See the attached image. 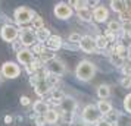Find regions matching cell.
Masks as SVG:
<instances>
[{
  "instance_id": "obj_24",
  "label": "cell",
  "mask_w": 131,
  "mask_h": 126,
  "mask_svg": "<svg viewBox=\"0 0 131 126\" xmlns=\"http://www.w3.org/2000/svg\"><path fill=\"white\" fill-rule=\"evenodd\" d=\"M94 43H96V47L97 48H106L109 41H107V38L105 35H97L96 40H94Z\"/></svg>"
},
{
  "instance_id": "obj_13",
  "label": "cell",
  "mask_w": 131,
  "mask_h": 126,
  "mask_svg": "<svg viewBox=\"0 0 131 126\" xmlns=\"http://www.w3.org/2000/svg\"><path fill=\"white\" fill-rule=\"evenodd\" d=\"M46 43H47V47L53 51V50H58L62 46V38L59 35H50V38Z\"/></svg>"
},
{
  "instance_id": "obj_16",
  "label": "cell",
  "mask_w": 131,
  "mask_h": 126,
  "mask_svg": "<svg viewBox=\"0 0 131 126\" xmlns=\"http://www.w3.org/2000/svg\"><path fill=\"white\" fill-rule=\"evenodd\" d=\"M36 38L38 40V41L41 43H46L50 38V31L46 30V28H41V30H37L36 31Z\"/></svg>"
},
{
  "instance_id": "obj_32",
  "label": "cell",
  "mask_w": 131,
  "mask_h": 126,
  "mask_svg": "<svg viewBox=\"0 0 131 126\" xmlns=\"http://www.w3.org/2000/svg\"><path fill=\"white\" fill-rule=\"evenodd\" d=\"M69 41L80 43V41H81V35H80V34H77V32H74V34H71V35H69Z\"/></svg>"
},
{
  "instance_id": "obj_36",
  "label": "cell",
  "mask_w": 131,
  "mask_h": 126,
  "mask_svg": "<svg viewBox=\"0 0 131 126\" xmlns=\"http://www.w3.org/2000/svg\"><path fill=\"white\" fill-rule=\"evenodd\" d=\"M21 104H22V106H28V104H30V98L25 97V95H22L21 97Z\"/></svg>"
},
{
  "instance_id": "obj_23",
  "label": "cell",
  "mask_w": 131,
  "mask_h": 126,
  "mask_svg": "<svg viewBox=\"0 0 131 126\" xmlns=\"http://www.w3.org/2000/svg\"><path fill=\"white\" fill-rule=\"evenodd\" d=\"M31 24H32V30H36V31L44 28V21H43L41 16H32Z\"/></svg>"
},
{
  "instance_id": "obj_1",
  "label": "cell",
  "mask_w": 131,
  "mask_h": 126,
  "mask_svg": "<svg viewBox=\"0 0 131 126\" xmlns=\"http://www.w3.org/2000/svg\"><path fill=\"white\" fill-rule=\"evenodd\" d=\"M94 73H96V67L91 62H89V60L80 62L77 69H75V75H77L78 79H81V81H90V79L94 76Z\"/></svg>"
},
{
  "instance_id": "obj_42",
  "label": "cell",
  "mask_w": 131,
  "mask_h": 126,
  "mask_svg": "<svg viewBox=\"0 0 131 126\" xmlns=\"http://www.w3.org/2000/svg\"><path fill=\"white\" fill-rule=\"evenodd\" d=\"M130 67H131V57H130Z\"/></svg>"
},
{
  "instance_id": "obj_10",
  "label": "cell",
  "mask_w": 131,
  "mask_h": 126,
  "mask_svg": "<svg viewBox=\"0 0 131 126\" xmlns=\"http://www.w3.org/2000/svg\"><path fill=\"white\" fill-rule=\"evenodd\" d=\"M19 37H21V44H22V46H32V44L37 41L36 32L32 30H24L19 34Z\"/></svg>"
},
{
  "instance_id": "obj_22",
  "label": "cell",
  "mask_w": 131,
  "mask_h": 126,
  "mask_svg": "<svg viewBox=\"0 0 131 126\" xmlns=\"http://www.w3.org/2000/svg\"><path fill=\"white\" fill-rule=\"evenodd\" d=\"M40 57H41V62H46V63H47V62H50V60L54 59V53L52 51V50H49V48L47 50L44 48L41 53H40Z\"/></svg>"
},
{
  "instance_id": "obj_8",
  "label": "cell",
  "mask_w": 131,
  "mask_h": 126,
  "mask_svg": "<svg viewBox=\"0 0 131 126\" xmlns=\"http://www.w3.org/2000/svg\"><path fill=\"white\" fill-rule=\"evenodd\" d=\"M59 104H60L62 111L66 114H72L75 111V108H77V101L74 98H71V97H63L62 101H59Z\"/></svg>"
},
{
  "instance_id": "obj_38",
  "label": "cell",
  "mask_w": 131,
  "mask_h": 126,
  "mask_svg": "<svg viewBox=\"0 0 131 126\" xmlns=\"http://www.w3.org/2000/svg\"><path fill=\"white\" fill-rule=\"evenodd\" d=\"M97 126H112V125L107 123L106 120H99V122H97Z\"/></svg>"
},
{
  "instance_id": "obj_37",
  "label": "cell",
  "mask_w": 131,
  "mask_h": 126,
  "mask_svg": "<svg viewBox=\"0 0 131 126\" xmlns=\"http://www.w3.org/2000/svg\"><path fill=\"white\" fill-rule=\"evenodd\" d=\"M36 123H37V126H43L46 123V120H44V117H38V119L36 120Z\"/></svg>"
},
{
  "instance_id": "obj_31",
  "label": "cell",
  "mask_w": 131,
  "mask_h": 126,
  "mask_svg": "<svg viewBox=\"0 0 131 126\" xmlns=\"http://www.w3.org/2000/svg\"><path fill=\"white\" fill-rule=\"evenodd\" d=\"M52 98H53V100H56V101H58V100H60V101H62V98H63V94H62V91L54 90V91H53V94H52Z\"/></svg>"
},
{
  "instance_id": "obj_2",
  "label": "cell",
  "mask_w": 131,
  "mask_h": 126,
  "mask_svg": "<svg viewBox=\"0 0 131 126\" xmlns=\"http://www.w3.org/2000/svg\"><path fill=\"white\" fill-rule=\"evenodd\" d=\"M102 117L100 111L97 110L96 106L93 104H89V106H85L83 110V119L84 122H87V123H94V122H99Z\"/></svg>"
},
{
  "instance_id": "obj_4",
  "label": "cell",
  "mask_w": 131,
  "mask_h": 126,
  "mask_svg": "<svg viewBox=\"0 0 131 126\" xmlns=\"http://www.w3.org/2000/svg\"><path fill=\"white\" fill-rule=\"evenodd\" d=\"M0 35L2 38L7 43H13L16 40V37L19 35L18 32V28L16 26H13V25H5V26H2V30H0Z\"/></svg>"
},
{
  "instance_id": "obj_14",
  "label": "cell",
  "mask_w": 131,
  "mask_h": 126,
  "mask_svg": "<svg viewBox=\"0 0 131 126\" xmlns=\"http://www.w3.org/2000/svg\"><path fill=\"white\" fill-rule=\"evenodd\" d=\"M34 111H36L37 114H46L49 111L47 103L41 101V100H37V101L34 103Z\"/></svg>"
},
{
  "instance_id": "obj_30",
  "label": "cell",
  "mask_w": 131,
  "mask_h": 126,
  "mask_svg": "<svg viewBox=\"0 0 131 126\" xmlns=\"http://www.w3.org/2000/svg\"><path fill=\"white\" fill-rule=\"evenodd\" d=\"M124 107H125V110H127L128 113H131V94H128V95L125 97V100H124Z\"/></svg>"
},
{
  "instance_id": "obj_11",
  "label": "cell",
  "mask_w": 131,
  "mask_h": 126,
  "mask_svg": "<svg viewBox=\"0 0 131 126\" xmlns=\"http://www.w3.org/2000/svg\"><path fill=\"white\" fill-rule=\"evenodd\" d=\"M78 44H80L81 50L85 51V53H91V51H94V48H96V43L90 35L81 37V41L78 43Z\"/></svg>"
},
{
  "instance_id": "obj_7",
  "label": "cell",
  "mask_w": 131,
  "mask_h": 126,
  "mask_svg": "<svg viewBox=\"0 0 131 126\" xmlns=\"http://www.w3.org/2000/svg\"><path fill=\"white\" fill-rule=\"evenodd\" d=\"M54 15H56V18H59V19H68L72 15V9L66 3H58L54 6Z\"/></svg>"
},
{
  "instance_id": "obj_35",
  "label": "cell",
  "mask_w": 131,
  "mask_h": 126,
  "mask_svg": "<svg viewBox=\"0 0 131 126\" xmlns=\"http://www.w3.org/2000/svg\"><path fill=\"white\" fill-rule=\"evenodd\" d=\"M121 26H122V30H124L125 32H131V22L130 21L124 22V25H121Z\"/></svg>"
},
{
  "instance_id": "obj_34",
  "label": "cell",
  "mask_w": 131,
  "mask_h": 126,
  "mask_svg": "<svg viewBox=\"0 0 131 126\" xmlns=\"http://www.w3.org/2000/svg\"><path fill=\"white\" fill-rule=\"evenodd\" d=\"M74 5H75V7H77V10H81V9H85V2H74Z\"/></svg>"
},
{
  "instance_id": "obj_17",
  "label": "cell",
  "mask_w": 131,
  "mask_h": 126,
  "mask_svg": "<svg viewBox=\"0 0 131 126\" xmlns=\"http://www.w3.org/2000/svg\"><path fill=\"white\" fill-rule=\"evenodd\" d=\"M118 117H119V111L116 110H111L109 113L105 114V120H106L107 123H111V125H116V122H118Z\"/></svg>"
},
{
  "instance_id": "obj_29",
  "label": "cell",
  "mask_w": 131,
  "mask_h": 126,
  "mask_svg": "<svg viewBox=\"0 0 131 126\" xmlns=\"http://www.w3.org/2000/svg\"><path fill=\"white\" fill-rule=\"evenodd\" d=\"M111 62H112L115 66H122V65H124V59H122V57H119V56H116L115 53L111 56Z\"/></svg>"
},
{
  "instance_id": "obj_25",
  "label": "cell",
  "mask_w": 131,
  "mask_h": 126,
  "mask_svg": "<svg viewBox=\"0 0 131 126\" xmlns=\"http://www.w3.org/2000/svg\"><path fill=\"white\" fill-rule=\"evenodd\" d=\"M116 125H118V126H131V116H127V114H119Z\"/></svg>"
},
{
  "instance_id": "obj_15",
  "label": "cell",
  "mask_w": 131,
  "mask_h": 126,
  "mask_svg": "<svg viewBox=\"0 0 131 126\" xmlns=\"http://www.w3.org/2000/svg\"><path fill=\"white\" fill-rule=\"evenodd\" d=\"M59 119V113L53 110V108H49V111L44 114V120H46V123H56Z\"/></svg>"
},
{
  "instance_id": "obj_40",
  "label": "cell",
  "mask_w": 131,
  "mask_h": 126,
  "mask_svg": "<svg viewBox=\"0 0 131 126\" xmlns=\"http://www.w3.org/2000/svg\"><path fill=\"white\" fill-rule=\"evenodd\" d=\"M58 126H71V125H69L68 122H60V123H59Z\"/></svg>"
},
{
  "instance_id": "obj_26",
  "label": "cell",
  "mask_w": 131,
  "mask_h": 126,
  "mask_svg": "<svg viewBox=\"0 0 131 126\" xmlns=\"http://www.w3.org/2000/svg\"><path fill=\"white\" fill-rule=\"evenodd\" d=\"M78 16L83 19V21H85V22H89V21H91L93 19V15L90 13V10L85 7V9H81V10H77Z\"/></svg>"
},
{
  "instance_id": "obj_39",
  "label": "cell",
  "mask_w": 131,
  "mask_h": 126,
  "mask_svg": "<svg viewBox=\"0 0 131 126\" xmlns=\"http://www.w3.org/2000/svg\"><path fill=\"white\" fill-rule=\"evenodd\" d=\"M124 73H125V76H131V67H125Z\"/></svg>"
},
{
  "instance_id": "obj_12",
  "label": "cell",
  "mask_w": 131,
  "mask_h": 126,
  "mask_svg": "<svg viewBox=\"0 0 131 126\" xmlns=\"http://www.w3.org/2000/svg\"><path fill=\"white\" fill-rule=\"evenodd\" d=\"M109 18V12L105 6H97L93 12V19L96 22H105L106 19Z\"/></svg>"
},
{
  "instance_id": "obj_33",
  "label": "cell",
  "mask_w": 131,
  "mask_h": 126,
  "mask_svg": "<svg viewBox=\"0 0 131 126\" xmlns=\"http://www.w3.org/2000/svg\"><path fill=\"white\" fill-rule=\"evenodd\" d=\"M122 87H124V88H130L131 87V76H125V78L122 79Z\"/></svg>"
},
{
  "instance_id": "obj_21",
  "label": "cell",
  "mask_w": 131,
  "mask_h": 126,
  "mask_svg": "<svg viewBox=\"0 0 131 126\" xmlns=\"http://www.w3.org/2000/svg\"><path fill=\"white\" fill-rule=\"evenodd\" d=\"M97 110L100 111V114H106L112 110V106H111V103L106 101V100H100L99 104H97Z\"/></svg>"
},
{
  "instance_id": "obj_9",
  "label": "cell",
  "mask_w": 131,
  "mask_h": 126,
  "mask_svg": "<svg viewBox=\"0 0 131 126\" xmlns=\"http://www.w3.org/2000/svg\"><path fill=\"white\" fill-rule=\"evenodd\" d=\"M16 57H18V62H19V63H22V65H25V66H30L31 62L34 60L32 51H31V50H27V48L18 50V54H16Z\"/></svg>"
},
{
  "instance_id": "obj_20",
  "label": "cell",
  "mask_w": 131,
  "mask_h": 126,
  "mask_svg": "<svg viewBox=\"0 0 131 126\" xmlns=\"http://www.w3.org/2000/svg\"><path fill=\"white\" fill-rule=\"evenodd\" d=\"M111 6H112V9L115 12L122 13L125 9H127V3L122 2V0H112V2H111Z\"/></svg>"
},
{
  "instance_id": "obj_5",
  "label": "cell",
  "mask_w": 131,
  "mask_h": 126,
  "mask_svg": "<svg viewBox=\"0 0 131 126\" xmlns=\"http://www.w3.org/2000/svg\"><path fill=\"white\" fill-rule=\"evenodd\" d=\"M2 73H3V76H6L7 79H13L21 73V69H19V66L16 63H13V62H6V63L2 66Z\"/></svg>"
},
{
  "instance_id": "obj_27",
  "label": "cell",
  "mask_w": 131,
  "mask_h": 126,
  "mask_svg": "<svg viewBox=\"0 0 131 126\" xmlns=\"http://www.w3.org/2000/svg\"><path fill=\"white\" fill-rule=\"evenodd\" d=\"M127 51H128V50H127V47H125V46H122V44L116 46V47H115V50H113V53L116 54V56H119V57H122V59L127 56Z\"/></svg>"
},
{
  "instance_id": "obj_19",
  "label": "cell",
  "mask_w": 131,
  "mask_h": 126,
  "mask_svg": "<svg viewBox=\"0 0 131 126\" xmlns=\"http://www.w3.org/2000/svg\"><path fill=\"white\" fill-rule=\"evenodd\" d=\"M109 94H111V88H109V85L102 84L100 87L97 88V97H99V98H102V100L107 98V97H109Z\"/></svg>"
},
{
  "instance_id": "obj_41",
  "label": "cell",
  "mask_w": 131,
  "mask_h": 126,
  "mask_svg": "<svg viewBox=\"0 0 131 126\" xmlns=\"http://www.w3.org/2000/svg\"><path fill=\"white\" fill-rule=\"evenodd\" d=\"M72 126H84L83 123H75V125H72Z\"/></svg>"
},
{
  "instance_id": "obj_28",
  "label": "cell",
  "mask_w": 131,
  "mask_h": 126,
  "mask_svg": "<svg viewBox=\"0 0 131 126\" xmlns=\"http://www.w3.org/2000/svg\"><path fill=\"white\" fill-rule=\"evenodd\" d=\"M107 30L111 31V32H119V31L122 30V26H121V24H119L118 21H111Z\"/></svg>"
},
{
  "instance_id": "obj_6",
  "label": "cell",
  "mask_w": 131,
  "mask_h": 126,
  "mask_svg": "<svg viewBox=\"0 0 131 126\" xmlns=\"http://www.w3.org/2000/svg\"><path fill=\"white\" fill-rule=\"evenodd\" d=\"M47 69L50 71L52 75H56V76L65 73V65H63V62L59 60V59H56V57H54L53 60L47 62Z\"/></svg>"
},
{
  "instance_id": "obj_3",
  "label": "cell",
  "mask_w": 131,
  "mask_h": 126,
  "mask_svg": "<svg viewBox=\"0 0 131 126\" xmlns=\"http://www.w3.org/2000/svg\"><path fill=\"white\" fill-rule=\"evenodd\" d=\"M15 21L18 22L19 25H25L32 21V12H31L28 7H18L15 10Z\"/></svg>"
},
{
  "instance_id": "obj_18",
  "label": "cell",
  "mask_w": 131,
  "mask_h": 126,
  "mask_svg": "<svg viewBox=\"0 0 131 126\" xmlns=\"http://www.w3.org/2000/svg\"><path fill=\"white\" fill-rule=\"evenodd\" d=\"M34 87H36L34 90H36V92L38 94V95H44V94H47L49 90H50V88L47 87V84H46L44 81H38V82H37Z\"/></svg>"
}]
</instances>
